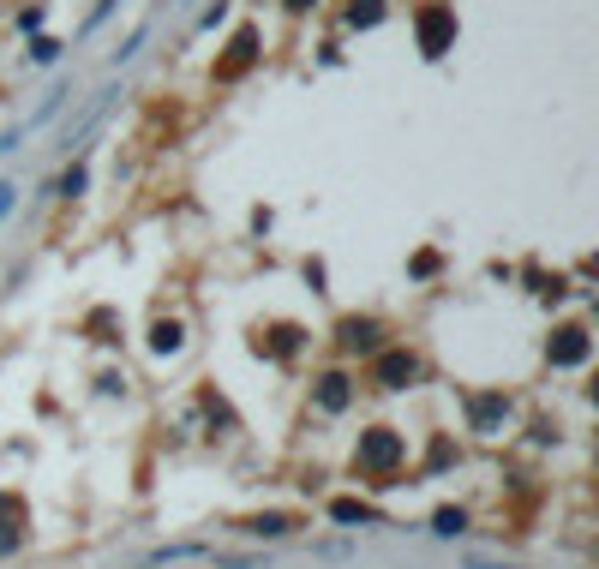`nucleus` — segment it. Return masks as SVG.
<instances>
[{
	"mask_svg": "<svg viewBox=\"0 0 599 569\" xmlns=\"http://www.w3.org/2000/svg\"><path fill=\"white\" fill-rule=\"evenodd\" d=\"M60 102H66V84H48V90H42V102H36V114H24V126H12V132H18V138L42 132V126L54 120V108H60Z\"/></svg>",
	"mask_w": 599,
	"mask_h": 569,
	"instance_id": "obj_1",
	"label": "nucleus"
},
{
	"mask_svg": "<svg viewBox=\"0 0 599 569\" xmlns=\"http://www.w3.org/2000/svg\"><path fill=\"white\" fill-rule=\"evenodd\" d=\"M108 102H114V90H96V96L84 102V114H78V120L66 126V150H72V144H84V132H90V126H96V120L108 114Z\"/></svg>",
	"mask_w": 599,
	"mask_h": 569,
	"instance_id": "obj_2",
	"label": "nucleus"
},
{
	"mask_svg": "<svg viewBox=\"0 0 599 569\" xmlns=\"http://www.w3.org/2000/svg\"><path fill=\"white\" fill-rule=\"evenodd\" d=\"M198 558H210V546H162V552H150V569H162V564H198Z\"/></svg>",
	"mask_w": 599,
	"mask_h": 569,
	"instance_id": "obj_3",
	"label": "nucleus"
},
{
	"mask_svg": "<svg viewBox=\"0 0 599 569\" xmlns=\"http://www.w3.org/2000/svg\"><path fill=\"white\" fill-rule=\"evenodd\" d=\"M156 18H162V12H150V18H144V24H138V30H132V36H126V42H120V48H114V66H126V60H132V54H138V48H144V36H150V30H156Z\"/></svg>",
	"mask_w": 599,
	"mask_h": 569,
	"instance_id": "obj_4",
	"label": "nucleus"
},
{
	"mask_svg": "<svg viewBox=\"0 0 599 569\" xmlns=\"http://www.w3.org/2000/svg\"><path fill=\"white\" fill-rule=\"evenodd\" d=\"M78 186H84V168H78V162H72V168H66V174H60V186H54V192H78Z\"/></svg>",
	"mask_w": 599,
	"mask_h": 569,
	"instance_id": "obj_5",
	"label": "nucleus"
},
{
	"mask_svg": "<svg viewBox=\"0 0 599 569\" xmlns=\"http://www.w3.org/2000/svg\"><path fill=\"white\" fill-rule=\"evenodd\" d=\"M462 564H468V569H516V564H492V558H480V552H468Z\"/></svg>",
	"mask_w": 599,
	"mask_h": 569,
	"instance_id": "obj_6",
	"label": "nucleus"
},
{
	"mask_svg": "<svg viewBox=\"0 0 599 569\" xmlns=\"http://www.w3.org/2000/svg\"><path fill=\"white\" fill-rule=\"evenodd\" d=\"M12 198H18V186H6V180H0V222H6V210H12Z\"/></svg>",
	"mask_w": 599,
	"mask_h": 569,
	"instance_id": "obj_7",
	"label": "nucleus"
}]
</instances>
